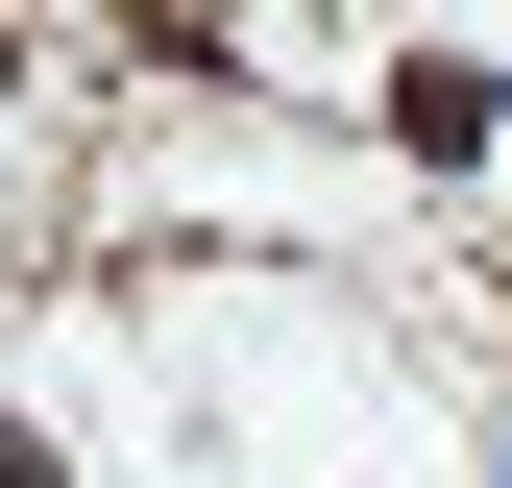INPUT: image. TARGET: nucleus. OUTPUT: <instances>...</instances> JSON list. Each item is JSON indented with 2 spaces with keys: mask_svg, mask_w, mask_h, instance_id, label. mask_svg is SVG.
<instances>
[{
  "mask_svg": "<svg viewBox=\"0 0 512 488\" xmlns=\"http://www.w3.org/2000/svg\"><path fill=\"white\" fill-rule=\"evenodd\" d=\"M366 122H391V171H488V147H512V74H488V49H391Z\"/></svg>",
  "mask_w": 512,
  "mask_h": 488,
  "instance_id": "f257e3e1",
  "label": "nucleus"
}]
</instances>
